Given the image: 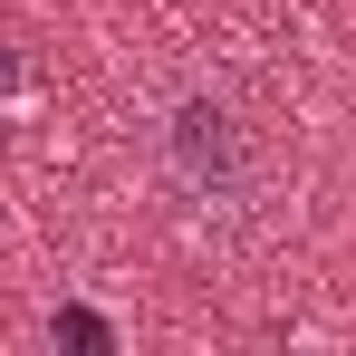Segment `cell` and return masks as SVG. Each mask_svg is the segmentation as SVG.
Segmentation results:
<instances>
[{"mask_svg":"<svg viewBox=\"0 0 356 356\" xmlns=\"http://www.w3.org/2000/svg\"><path fill=\"white\" fill-rule=\"evenodd\" d=\"M164 164H174L183 193L241 202V193L260 183V125L241 116L232 97H183L174 116H164Z\"/></svg>","mask_w":356,"mask_h":356,"instance_id":"1","label":"cell"},{"mask_svg":"<svg viewBox=\"0 0 356 356\" xmlns=\"http://www.w3.org/2000/svg\"><path fill=\"white\" fill-rule=\"evenodd\" d=\"M58 337H67V347H106V318H87V308H58Z\"/></svg>","mask_w":356,"mask_h":356,"instance_id":"2","label":"cell"}]
</instances>
